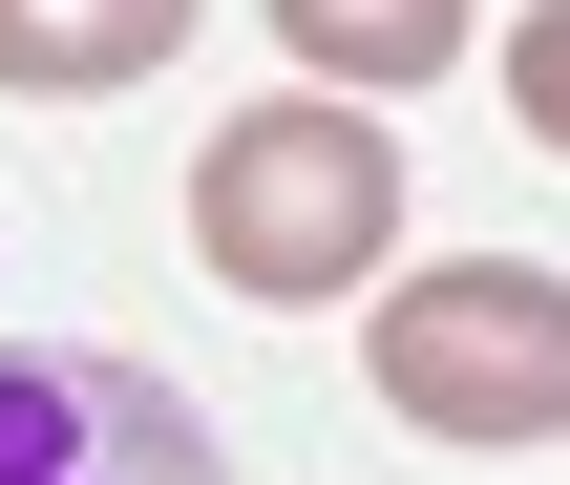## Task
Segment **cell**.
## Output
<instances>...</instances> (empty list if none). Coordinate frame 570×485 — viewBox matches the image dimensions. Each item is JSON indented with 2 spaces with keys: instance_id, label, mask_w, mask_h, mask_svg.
I'll use <instances>...</instances> for the list:
<instances>
[{
  "instance_id": "obj_4",
  "label": "cell",
  "mask_w": 570,
  "mask_h": 485,
  "mask_svg": "<svg viewBox=\"0 0 570 485\" xmlns=\"http://www.w3.org/2000/svg\"><path fill=\"white\" fill-rule=\"evenodd\" d=\"M190 21H212V0H0V85H21V106H106V85L190 63Z\"/></svg>"
},
{
  "instance_id": "obj_2",
  "label": "cell",
  "mask_w": 570,
  "mask_h": 485,
  "mask_svg": "<svg viewBox=\"0 0 570 485\" xmlns=\"http://www.w3.org/2000/svg\"><path fill=\"white\" fill-rule=\"evenodd\" d=\"M360 380L423 444H570V275L550 254H423V275H381Z\"/></svg>"
},
{
  "instance_id": "obj_5",
  "label": "cell",
  "mask_w": 570,
  "mask_h": 485,
  "mask_svg": "<svg viewBox=\"0 0 570 485\" xmlns=\"http://www.w3.org/2000/svg\"><path fill=\"white\" fill-rule=\"evenodd\" d=\"M275 42H296V85H338V106H402V85H444L487 21L465 0H254Z\"/></svg>"
},
{
  "instance_id": "obj_6",
  "label": "cell",
  "mask_w": 570,
  "mask_h": 485,
  "mask_svg": "<svg viewBox=\"0 0 570 485\" xmlns=\"http://www.w3.org/2000/svg\"><path fill=\"white\" fill-rule=\"evenodd\" d=\"M508 127L570 169V0H529V42H508Z\"/></svg>"
},
{
  "instance_id": "obj_1",
  "label": "cell",
  "mask_w": 570,
  "mask_h": 485,
  "mask_svg": "<svg viewBox=\"0 0 570 485\" xmlns=\"http://www.w3.org/2000/svg\"><path fill=\"white\" fill-rule=\"evenodd\" d=\"M190 254H212V296H275V317L360 296V275L402 254V148H381V106H338V85L233 106V127L190 148Z\"/></svg>"
},
{
  "instance_id": "obj_3",
  "label": "cell",
  "mask_w": 570,
  "mask_h": 485,
  "mask_svg": "<svg viewBox=\"0 0 570 485\" xmlns=\"http://www.w3.org/2000/svg\"><path fill=\"white\" fill-rule=\"evenodd\" d=\"M0 485H212V423L148 359H0Z\"/></svg>"
}]
</instances>
